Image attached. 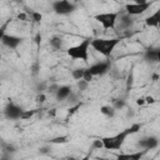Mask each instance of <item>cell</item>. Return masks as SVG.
Returning a JSON list of instances; mask_svg holds the SVG:
<instances>
[{
  "label": "cell",
  "instance_id": "obj_6",
  "mask_svg": "<svg viewBox=\"0 0 160 160\" xmlns=\"http://www.w3.org/2000/svg\"><path fill=\"white\" fill-rule=\"evenodd\" d=\"M52 9L55 10L56 14H60V15H66V14H70L74 11L75 9V5L70 1H66V0H60V1H55L52 4Z\"/></svg>",
  "mask_w": 160,
  "mask_h": 160
},
{
  "label": "cell",
  "instance_id": "obj_30",
  "mask_svg": "<svg viewBox=\"0 0 160 160\" xmlns=\"http://www.w3.org/2000/svg\"><path fill=\"white\" fill-rule=\"evenodd\" d=\"M96 160H110V159H105V158H98Z\"/></svg>",
  "mask_w": 160,
  "mask_h": 160
},
{
  "label": "cell",
  "instance_id": "obj_12",
  "mask_svg": "<svg viewBox=\"0 0 160 160\" xmlns=\"http://www.w3.org/2000/svg\"><path fill=\"white\" fill-rule=\"evenodd\" d=\"M145 59L151 62H158L160 59V51L158 49H148L145 52Z\"/></svg>",
  "mask_w": 160,
  "mask_h": 160
},
{
  "label": "cell",
  "instance_id": "obj_16",
  "mask_svg": "<svg viewBox=\"0 0 160 160\" xmlns=\"http://www.w3.org/2000/svg\"><path fill=\"white\" fill-rule=\"evenodd\" d=\"M131 22H132V19H131V16L130 15H125V16H122V19H121V26H124V28H128V26H130L131 25Z\"/></svg>",
  "mask_w": 160,
  "mask_h": 160
},
{
  "label": "cell",
  "instance_id": "obj_17",
  "mask_svg": "<svg viewBox=\"0 0 160 160\" xmlns=\"http://www.w3.org/2000/svg\"><path fill=\"white\" fill-rule=\"evenodd\" d=\"M50 44H51V46H52L54 49H60L61 45H62V41H61L60 38H52V39L50 40Z\"/></svg>",
  "mask_w": 160,
  "mask_h": 160
},
{
  "label": "cell",
  "instance_id": "obj_19",
  "mask_svg": "<svg viewBox=\"0 0 160 160\" xmlns=\"http://www.w3.org/2000/svg\"><path fill=\"white\" fill-rule=\"evenodd\" d=\"M92 75L90 74V71L88 70V69H84V75H82V79L81 80H84V81H86V82H90L91 80H92Z\"/></svg>",
  "mask_w": 160,
  "mask_h": 160
},
{
  "label": "cell",
  "instance_id": "obj_11",
  "mask_svg": "<svg viewBox=\"0 0 160 160\" xmlns=\"http://www.w3.org/2000/svg\"><path fill=\"white\" fill-rule=\"evenodd\" d=\"M146 151L141 150V151H136V152H126V154H119L116 156V160H141V158L144 156Z\"/></svg>",
  "mask_w": 160,
  "mask_h": 160
},
{
  "label": "cell",
  "instance_id": "obj_9",
  "mask_svg": "<svg viewBox=\"0 0 160 160\" xmlns=\"http://www.w3.org/2000/svg\"><path fill=\"white\" fill-rule=\"evenodd\" d=\"M21 38H19V36H15V35H8V34H5L4 35V38H2V44L5 45V46H8V48H10V49H16L19 45H20V42H21Z\"/></svg>",
  "mask_w": 160,
  "mask_h": 160
},
{
  "label": "cell",
  "instance_id": "obj_18",
  "mask_svg": "<svg viewBox=\"0 0 160 160\" xmlns=\"http://www.w3.org/2000/svg\"><path fill=\"white\" fill-rule=\"evenodd\" d=\"M82 75H84V69H75L72 71V78L75 80H81L82 79Z\"/></svg>",
  "mask_w": 160,
  "mask_h": 160
},
{
  "label": "cell",
  "instance_id": "obj_27",
  "mask_svg": "<svg viewBox=\"0 0 160 160\" xmlns=\"http://www.w3.org/2000/svg\"><path fill=\"white\" fill-rule=\"evenodd\" d=\"M25 18H26V15H25V14H19V19H22V20H24Z\"/></svg>",
  "mask_w": 160,
  "mask_h": 160
},
{
  "label": "cell",
  "instance_id": "obj_3",
  "mask_svg": "<svg viewBox=\"0 0 160 160\" xmlns=\"http://www.w3.org/2000/svg\"><path fill=\"white\" fill-rule=\"evenodd\" d=\"M90 42L91 39H84L80 44L70 46L66 52L71 59L75 60H82V61H88L89 59V48H90Z\"/></svg>",
  "mask_w": 160,
  "mask_h": 160
},
{
  "label": "cell",
  "instance_id": "obj_24",
  "mask_svg": "<svg viewBox=\"0 0 160 160\" xmlns=\"http://www.w3.org/2000/svg\"><path fill=\"white\" fill-rule=\"evenodd\" d=\"M88 84H89V82H86V81H84V80H79V88H80V89H85Z\"/></svg>",
  "mask_w": 160,
  "mask_h": 160
},
{
  "label": "cell",
  "instance_id": "obj_20",
  "mask_svg": "<svg viewBox=\"0 0 160 160\" xmlns=\"http://www.w3.org/2000/svg\"><path fill=\"white\" fill-rule=\"evenodd\" d=\"M8 24H9V20H8L5 24H2V25L0 26V42L2 41V38H4V35L6 34L5 31H6V29H8Z\"/></svg>",
  "mask_w": 160,
  "mask_h": 160
},
{
  "label": "cell",
  "instance_id": "obj_25",
  "mask_svg": "<svg viewBox=\"0 0 160 160\" xmlns=\"http://www.w3.org/2000/svg\"><path fill=\"white\" fill-rule=\"evenodd\" d=\"M124 106V101H115V108L118 109V108H122ZM114 108V109H115Z\"/></svg>",
  "mask_w": 160,
  "mask_h": 160
},
{
  "label": "cell",
  "instance_id": "obj_5",
  "mask_svg": "<svg viewBox=\"0 0 160 160\" xmlns=\"http://www.w3.org/2000/svg\"><path fill=\"white\" fill-rule=\"evenodd\" d=\"M150 6H151V2L150 1L138 0V1L131 2V4H126L125 5V10H126V14L128 15L135 16V15H140V14L145 12Z\"/></svg>",
  "mask_w": 160,
  "mask_h": 160
},
{
  "label": "cell",
  "instance_id": "obj_22",
  "mask_svg": "<svg viewBox=\"0 0 160 160\" xmlns=\"http://www.w3.org/2000/svg\"><path fill=\"white\" fill-rule=\"evenodd\" d=\"M52 144H59V142H66V136H61V138H55L51 140Z\"/></svg>",
  "mask_w": 160,
  "mask_h": 160
},
{
  "label": "cell",
  "instance_id": "obj_14",
  "mask_svg": "<svg viewBox=\"0 0 160 160\" xmlns=\"http://www.w3.org/2000/svg\"><path fill=\"white\" fill-rule=\"evenodd\" d=\"M160 21V10H158L156 12H154L152 15H150L149 18H146L145 22L148 26H158Z\"/></svg>",
  "mask_w": 160,
  "mask_h": 160
},
{
  "label": "cell",
  "instance_id": "obj_2",
  "mask_svg": "<svg viewBox=\"0 0 160 160\" xmlns=\"http://www.w3.org/2000/svg\"><path fill=\"white\" fill-rule=\"evenodd\" d=\"M120 39L119 38H112V39H101V38H98V39H92L91 42H90V46L96 50L98 52H100L101 55L104 56H110L111 52L114 51L115 46L119 44Z\"/></svg>",
  "mask_w": 160,
  "mask_h": 160
},
{
  "label": "cell",
  "instance_id": "obj_10",
  "mask_svg": "<svg viewBox=\"0 0 160 160\" xmlns=\"http://www.w3.org/2000/svg\"><path fill=\"white\" fill-rule=\"evenodd\" d=\"M158 139L151 136V138H146V139H142L140 142H139V146L142 148V150L148 151V150H151V149H155L158 146Z\"/></svg>",
  "mask_w": 160,
  "mask_h": 160
},
{
  "label": "cell",
  "instance_id": "obj_4",
  "mask_svg": "<svg viewBox=\"0 0 160 160\" xmlns=\"http://www.w3.org/2000/svg\"><path fill=\"white\" fill-rule=\"evenodd\" d=\"M118 16L119 12H100L98 15H95V20L99 21L104 29H114L118 21Z\"/></svg>",
  "mask_w": 160,
  "mask_h": 160
},
{
  "label": "cell",
  "instance_id": "obj_1",
  "mask_svg": "<svg viewBox=\"0 0 160 160\" xmlns=\"http://www.w3.org/2000/svg\"><path fill=\"white\" fill-rule=\"evenodd\" d=\"M139 130H140V125H139V124H134V125H131L130 128H128V129L120 131V132L116 134V135L102 138V139H101L102 148H105V149H108V150H119V149L124 145L126 138H128L129 135H131V134L138 132Z\"/></svg>",
  "mask_w": 160,
  "mask_h": 160
},
{
  "label": "cell",
  "instance_id": "obj_29",
  "mask_svg": "<svg viewBox=\"0 0 160 160\" xmlns=\"http://www.w3.org/2000/svg\"><path fill=\"white\" fill-rule=\"evenodd\" d=\"M142 102H144V99H139L138 100V104H142Z\"/></svg>",
  "mask_w": 160,
  "mask_h": 160
},
{
  "label": "cell",
  "instance_id": "obj_13",
  "mask_svg": "<svg viewBox=\"0 0 160 160\" xmlns=\"http://www.w3.org/2000/svg\"><path fill=\"white\" fill-rule=\"evenodd\" d=\"M70 94H71V88H70V86H60V88H58V90H56V98H58L59 100L66 99Z\"/></svg>",
  "mask_w": 160,
  "mask_h": 160
},
{
  "label": "cell",
  "instance_id": "obj_7",
  "mask_svg": "<svg viewBox=\"0 0 160 160\" xmlns=\"http://www.w3.org/2000/svg\"><path fill=\"white\" fill-rule=\"evenodd\" d=\"M22 111H24V110H22L19 105H16V104H14V102H9V104L5 106V110H4L5 116H6L8 119H10V120H18V119H20Z\"/></svg>",
  "mask_w": 160,
  "mask_h": 160
},
{
  "label": "cell",
  "instance_id": "obj_28",
  "mask_svg": "<svg viewBox=\"0 0 160 160\" xmlns=\"http://www.w3.org/2000/svg\"><path fill=\"white\" fill-rule=\"evenodd\" d=\"M89 159H90V156H89V155H86V156H84V158H82V159H80V160H89Z\"/></svg>",
  "mask_w": 160,
  "mask_h": 160
},
{
  "label": "cell",
  "instance_id": "obj_8",
  "mask_svg": "<svg viewBox=\"0 0 160 160\" xmlns=\"http://www.w3.org/2000/svg\"><path fill=\"white\" fill-rule=\"evenodd\" d=\"M109 66H110L109 62L101 61V62H96V64L91 65L90 68H88V70L90 71V74H91L92 76H96V75H102V74H105V72L109 70Z\"/></svg>",
  "mask_w": 160,
  "mask_h": 160
},
{
  "label": "cell",
  "instance_id": "obj_21",
  "mask_svg": "<svg viewBox=\"0 0 160 160\" xmlns=\"http://www.w3.org/2000/svg\"><path fill=\"white\" fill-rule=\"evenodd\" d=\"M34 112H35L34 110H31V111H25V110H24V111H22V114H21V118H20V119H28V118L32 116V115H34Z\"/></svg>",
  "mask_w": 160,
  "mask_h": 160
},
{
  "label": "cell",
  "instance_id": "obj_26",
  "mask_svg": "<svg viewBox=\"0 0 160 160\" xmlns=\"http://www.w3.org/2000/svg\"><path fill=\"white\" fill-rule=\"evenodd\" d=\"M38 100H39L40 102H42V101L45 100V96H44V95H40V96H38Z\"/></svg>",
  "mask_w": 160,
  "mask_h": 160
},
{
  "label": "cell",
  "instance_id": "obj_15",
  "mask_svg": "<svg viewBox=\"0 0 160 160\" xmlns=\"http://www.w3.org/2000/svg\"><path fill=\"white\" fill-rule=\"evenodd\" d=\"M101 112L106 116H114L115 114V109L114 108H110V106H102L101 108Z\"/></svg>",
  "mask_w": 160,
  "mask_h": 160
},
{
  "label": "cell",
  "instance_id": "obj_23",
  "mask_svg": "<svg viewBox=\"0 0 160 160\" xmlns=\"http://www.w3.org/2000/svg\"><path fill=\"white\" fill-rule=\"evenodd\" d=\"M32 19H34V21H36V22H39L41 19H42V16H41V14L40 12H32Z\"/></svg>",
  "mask_w": 160,
  "mask_h": 160
}]
</instances>
